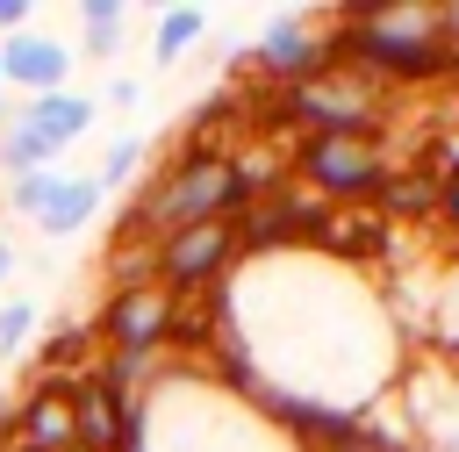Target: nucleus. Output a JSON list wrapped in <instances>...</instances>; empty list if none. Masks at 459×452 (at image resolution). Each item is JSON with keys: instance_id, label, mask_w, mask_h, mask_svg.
<instances>
[{"instance_id": "obj_1", "label": "nucleus", "mask_w": 459, "mask_h": 452, "mask_svg": "<svg viewBox=\"0 0 459 452\" xmlns=\"http://www.w3.org/2000/svg\"><path fill=\"white\" fill-rule=\"evenodd\" d=\"M251 194H244V179H237V165L222 158V151H194V158H179L151 194H136V208L122 215V237H136V230H194V222H230V208H244Z\"/></svg>"}, {"instance_id": "obj_2", "label": "nucleus", "mask_w": 459, "mask_h": 452, "mask_svg": "<svg viewBox=\"0 0 459 452\" xmlns=\"http://www.w3.org/2000/svg\"><path fill=\"white\" fill-rule=\"evenodd\" d=\"M294 187H308L316 201H366L387 187V158L373 136H308L294 158Z\"/></svg>"}, {"instance_id": "obj_3", "label": "nucleus", "mask_w": 459, "mask_h": 452, "mask_svg": "<svg viewBox=\"0 0 459 452\" xmlns=\"http://www.w3.org/2000/svg\"><path fill=\"white\" fill-rule=\"evenodd\" d=\"M237 222H194V230H172L158 237V280L172 294H201L208 280H222L237 265Z\"/></svg>"}, {"instance_id": "obj_4", "label": "nucleus", "mask_w": 459, "mask_h": 452, "mask_svg": "<svg viewBox=\"0 0 459 452\" xmlns=\"http://www.w3.org/2000/svg\"><path fill=\"white\" fill-rule=\"evenodd\" d=\"M172 316H179V294L165 280H151V287H129V294H115L100 309V337L115 352H165L172 344Z\"/></svg>"}, {"instance_id": "obj_5", "label": "nucleus", "mask_w": 459, "mask_h": 452, "mask_svg": "<svg viewBox=\"0 0 459 452\" xmlns=\"http://www.w3.org/2000/svg\"><path fill=\"white\" fill-rule=\"evenodd\" d=\"M72 43H57L50 29H22V36H0V79L7 93L22 100H43V93H72Z\"/></svg>"}, {"instance_id": "obj_6", "label": "nucleus", "mask_w": 459, "mask_h": 452, "mask_svg": "<svg viewBox=\"0 0 459 452\" xmlns=\"http://www.w3.org/2000/svg\"><path fill=\"white\" fill-rule=\"evenodd\" d=\"M0 423H14V445L22 452H65V445H79V423H72V395L65 387H29V402H14Z\"/></svg>"}, {"instance_id": "obj_7", "label": "nucleus", "mask_w": 459, "mask_h": 452, "mask_svg": "<svg viewBox=\"0 0 459 452\" xmlns=\"http://www.w3.org/2000/svg\"><path fill=\"white\" fill-rule=\"evenodd\" d=\"M93 115H100V108H93V93H43V100H22V108H14V122H22V129H36L50 151L79 143V136L93 129Z\"/></svg>"}, {"instance_id": "obj_8", "label": "nucleus", "mask_w": 459, "mask_h": 452, "mask_svg": "<svg viewBox=\"0 0 459 452\" xmlns=\"http://www.w3.org/2000/svg\"><path fill=\"white\" fill-rule=\"evenodd\" d=\"M93 208H100V179L57 172V187H50L43 215H36V230H43V237H72V230H86V222H93Z\"/></svg>"}, {"instance_id": "obj_9", "label": "nucleus", "mask_w": 459, "mask_h": 452, "mask_svg": "<svg viewBox=\"0 0 459 452\" xmlns=\"http://www.w3.org/2000/svg\"><path fill=\"white\" fill-rule=\"evenodd\" d=\"M122 29H129V7H122V0H86V7H79L86 57H115V50H122Z\"/></svg>"}, {"instance_id": "obj_10", "label": "nucleus", "mask_w": 459, "mask_h": 452, "mask_svg": "<svg viewBox=\"0 0 459 452\" xmlns=\"http://www.w3.org/2000/svg\"><path fill=\"white\" fill-rule=\"evenodd\" d=\"M201 29H208V14H201V7H165V14H158V36H151V57H158V65H172L186 43H201Z\"/></svg>"}, {"instance_id": "obj_11", "label": "nucleus", "mask_w": 459, "mask_h": 452, "mask_svg": "<svg viewBox=\"0 0 459 452\" xmlns=\"http://www.w3.org/2000/svg\"><path fill=\"white\" fill-rule=\"evenodd\" d=\"M50 143L36 136V129H22V122H7V136H0V172L7 179H22V172H50Z\"/></svg>"}, {"instance_id": "obj_12", "label": "nucleus", "mask_w": 459, "mask_h": 452, "mask_svg": "<svg viewBox=\"0 0 459 452\" xmlns=\"http://www.w3.org/2000/svg\"><path fill=\"white\" fill-rule=\"evenodd\" d=\"M50 187H57V172H22V179H7V208L14 215H43V201H50Z\"/></svg>"}, {"instance_id": "obj_13", "label": "nucleus", "mask_w": 459, "mask_h": 452, "mask_svg": "<svg viewBox=\"0 0 459 452\" xmlns=\"http://www.w3.org/2000/svg\"><path fill=\"white\" fill-rule=\"evenodd\" d=\"M29 330H36V301H0V359H22Z\"/></svg>"}, {"instance_id": "obj_14", "label": "nucleus", "mask_w": 459, "mask_h": 452, "mask_svg": "<svg viewBox=\"0 0 459 452\" xmlns=\"http://www.w3.org/2000/svg\"><path fill=\"white\" fill-rule=\"evenodd\" d=\"M136 158H143V136H122V143H115V151H108V165H100V194H108V187H122V179H129V165H136Z\"/></svg>"}, {"instance_id": "obj_15", "label": "nucleus", "mask_w": 459, "mask_h": 452, "mask_svg": "<svg viewBox=\"0 0 459 452\" xmlns=\"http://www.w3.org/2000/svg\"><path fill=\"white\" fill-rule=\"evenodd\" d=\"M29 14H36L29 0H0V36H22V29H36Z\"/></svg>"}, {"instance_id": "obj_16", "label": "nucleus", "mask_w": 459, "mask_h": 452, "mask_svg": "<svg viewBox=\"0 0 459 452\" xmlns=\"http://www.w3.org/2000/svg\"><path fill=\"white\" fill-rule=\"evenodd\" d=\"M7 273H14V244L0 237V287H7Z\"/></svg>"}, {"instance_id": "obj_17", "label": "nucleus", "mask_w": 459, "mask_h": 452, "mask_svg": "<svg viewBox=\"0 0 459 452\" xmlns=\"http://www.w3.org/2000/svg\"><path fill=\"white\" fill-rule=\"evenodd\" d=\"M445 179H459V136L445 143Z\"/></svg>"}, {"instance_id": "obj_18", "label": "nucleus", "mask_w": 459, "mask_h": 452, "mask_svg": "<svg viewBox=\"0 0 459 452\" xmlns=\"http://www.w3.org/2000/svg\"><path fill=\"white\" fill-rule=\"evenodd\" d=\"M7 122H14V100H0V136H7Z\"/></svg>"}, {"instance_id": "obj_19", "label": "nucleus", "mask_w": 459, "mask_h": 452, "mask_svg": "<svg viewBox=\"0 0 459 452\" xmlns=\"http://www.w3.org/2000/svg\"><path fill=\"white\" fill-rule=\"evenodd\" d=\"M65 452H93V445H65Z\"/></svg>"}, {"instance_id": "obj_20", "label": "nucleus", "mask_w": 459, "mask_h": 452, "mask_svg": "<svg viewBox=\"0 0 459 452\" xmlns=\"http://www.w3.org/2000/svg\"><path fill=\"white\" fill-rule=\"evenodd\" d=\"M0 100H7V79H0Z\"/></svg>"}, {"instance_id": "obj_21", "label": "nucleus", "mask_w": 459, "mask_h": 452, "mask_svg": "<svg viewBox=\"0 0 459 452\" xmlns=\"http://www.w3.org/2000/svg\"><path fill=\"white\" fill-rule=\"evenodd\" d=\"M129 452H136V438H129Z\"/></svg>"}]
</instances>
